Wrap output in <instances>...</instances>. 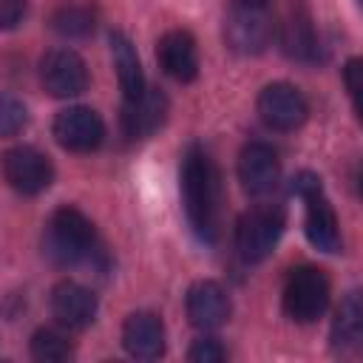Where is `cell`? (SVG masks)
<instances>
[{"mask_svg": "<svg viewBox=\"0 0 363 363\" xmlns=\"http://www.w3.org/2000/svg\"><path fill=\"white\" fill-rule=\"evenodd\" d=\"M303 201H306V238H309V244L318 247L320 252H337L343 244L340 227H337L335 207L323 196V187L303 196Z\"/></svg>", "mask_w": 363, "mask_h": 363, "instance_id": "cell-16", "label": "cell"}, {"mask_svg": "<svg viewBox=\"0 0 363 363\" xmlns=\"http://www.w3.org/2000/svg\"><path fill=\"white\" fill-rule=\"evenodd\" d=\"M40 82L57 99L77 96V94H82L88 88L85 60L71 48H51L40 60Z\"/></svg>", "mask_w": 363, "mask_h": 363, "instance_id": "cell-8", "label": "cell"}, {"mask_svg": "<svg viewBox=\"0 0 363 363\" xmlns=\"http://www.w3.org/2000/svg\"><path fill=\"white\" fill-rule=\"evenodd\" d=\"M241 3H252V6H267V0H241Z\"/></svg>", "mask_w": 363, "mask_h": 363, "instance_id": "cell-27", "label": "cell"}, {"mask_svg": "<svg viewBox=\"0 0 363 363\" xmlns=\"http://www.w3.org/2000/svg\"><path fill=\"white\" fill-rule=\"evenodd\" d=\"M26 17V0H0V31L20 26Z\"/></svg>", "mask_w": 363, "mask_h": 363, "instance_id": "cell-24", "label": "cell"}, {"mask_svg": "<svg viewBox=\"0 0 363 363\" xmlns=\"http://www.w3.org/2000/svg\"><path fill=\"white\" fill-rule=\"evenodd\" d=\"M111 57H113V68H116L125 102L136 99L145 91V74H142V62L136 57L133 43L122 31H111Z\"/></svg>", "mask_w": 363, "mask_h": 363, "instance_id": "cell-18", "label": "cell"}, {"mask_svg": "<svg viewBox=\"0 0 363 363\" xmlns=\"http://www.w3.org/2000/svg\"><path fill=\"white\" fill-rule=\"evenodd\" d=\"M51 28L68 40L85 37L94 31V11L85 3H62L51 14Z\"/></svg>", "mask_w": 363, "mask_h": 363, "instance_id": "cell-20", "label": "cell"}, {"mask_svg": "<svg viewBox=\"0 0 363 363\" xmlns=\"http://www.w3.org/2000/svg\"><path fill=\"white\" fill-rule=\"evenodd\" d=\"M0 170H3V179L9 182V187L23 193V196H37V193L48 190L54 182L51 159L45 153H40L37 147H28V145L9 147L0 156Z\"/></svg>", "mask_w": 363, "mask_h": 363, "instance_id": "cell-6", "label": "cell"}, {"mask_svg": "<svg viewBox=\"0 0 363 363\" xmlns=\"http://www.w3.org/2000/svg\"><path fill=\"white\" fill-rule=\"evenodd\" d=\"M28 349H31V357L43 360V363H62V360H68L74 354L68 337L62 332H57V329H37L31 335Z\"/></svg>", "mask_w": 363, "mask_h": 363, "instance_id": "cell-21", "label": "cell"}, {"mask_svg": "<svg viewBox=\"0 0 363 363\" xmlns=\"http://www.w3.org/2000/svg\"><path fill=\"white\" fill-rule=\"evenodd\" d=\"M54 139L71 153H91L105 139V122L94 108L71 105L54 119Z\"/></svg>", "mask_w": 363, "mask_h": 363, "instance_id": "cell-9", "label": "cell"}, {"mask_svg": "<svg viewBox=\"0 0 363 363\" xmlns=\"http://www.w3.org/2000/svg\"><path fill=\"white\" fill-rule=\"evenodd\" d=\"M51 315L65 329H85L96 318V295L77 281H60L51 289Z\"/></svg>", "mask_w": 363, "mask_h": 363, "instance_id": "cell-11", "label": "cell"}, {"mask_svg": "<svg viewBox=\"0 0 363 363\" xmlns=\"http://www.w3.org/2000/svg\"><path fill=\"white\" fill-rule=\"evenodd\" d=\"M258 116L272 130H295L309 116L306 96L289 82H272L258 94Z\"/></svg>", "mask_w": 363, "mask_h": 363, "instance_id": "cell-7", "label": "cell"}, {"mask_svg": "<svg viewBox=\"0 0 363 363\" xmlns=\"http://www.w3.org/2000/svg\"><path fill=\"white\" fill-rule=\"evenodd\" d=\"M281 48L289 60L315 62L318 60V34L309 11L301 3H292L284 26H281Z\"/></svg>", "mask_w": 363, "mask_h": 363, "instance_id": "cell-17", "label": "cell"}, {"mask_svg": "<svg viewBox=\"0 0 363 363\" xmlns=\"http://www.w3.org/2000/svg\"><path fill=\"white\" fill-rule=\"evenodd\" d=\"M343 82H346V91H349V96H352L354 111H360V60H357V57H352V60L346 62V68H343Z\"/></svg>", "mask_w": 363, "mask_h": 363, "instance_id": "cell-25", "label": "cell"}, {"mask_svg": "<svg viewBox=\"0 0 363 363\" xmlns=\"http://www.w3.org/2000/svg\"><path fill=\"white\" fill-rule=\"evenodd\" d=\"M281 303L289 320L295 323H315L329 306V278L318 267H295L289 269L281 292Z\"/></svg>", "mask_w": 363, "mask_h": 363, "instance_id": "cell-3", "label": "cell"}, {"mask_svg": "<svg viewBox=\"0 0 363 363\" xmlns=\"http://www.w3.org/2000/svg\"><path fill=\"white\" fill-rule=\"evenodd\" d=\"M224 357H227V349L216 337H199L187 352V360L193 363H221Z\"/></svg>", "mask_w": 363, "mask_h": 363, "instance_id": "cell-23", "label": "cell"}, {"mask_svg": "<svg viewBox=\"0 0 363 363\" xmlns=\"http://www.w3.org/2000/svg\"><path fill=\"white\" fill-rule=\"evenodd\" d=\"M122 346L136 360H156L164 352V323L153 312H133L122 326Z\"/></svg>", "mask_w": 363, "mask_h": 363, "instance_id": "cell-14", "label": "cell"}, {"mask_svg": "<svg viewBox=\"0 0 363 363\" xmlns=\"http://www.w3.org/2000/svg\"><path fill=\"white\" fill-rule=\"evenodd\" d=\"M167 116V96L159 88H145L136 99H128L122 108V133L136 142L153 136Z\"/></svg>", "mask_w": 363, "mask_h": 363, "instance_id": "cell-12", "label": "cell"}, {"mask_svg": "<svg viewBox=\"0 0 363 363\" xmlns=\"http://www.w3.org/2000/svg\"><path fill=\"white\" fill-rule=\"evenodd\" d=\"M238 179L250 196H267L278 187L281 162L267 142H250L238 153Z\"/></svg>", "mask_w": 363, "mask_h": 363, "instance_id": "cell-10", "label": "cell"}, {"mask_svg": "<svg viewBox=\"0 0 363 363\" xmlns=\"http://www.w3.org/2000/svg\"><path fill=\"white\" fill-rule=\"evenodd\" d=\"M315 190H320V179H318L315 173H298V176L292 179V193H295L298 199H303V196H309V193H315Z\"/></svg>", "mask_w": 363, "mask_h": 363, "instance_id": "cell-26", "label": "cell"}, {"mask_svg": "<svg viewBox=\"0 0 363 363\" xmlns=\"http://www.w3.org/2000/svg\"><path fill=\"white\" fill-rule=\"evenodd\" d=\"M26 122H28L26 105L11 94H0V139L20 133L26 128Z\"/></svg>", "mask_w": 363, "mask_h": 363, "instance_id": "cell-22", "label": "cell"}, {"mask_svg": "<svg viewBox=\"0 0 363 363\" xmlns=\"http://www.w3.org/2000/svg\"><path fill=\"white\" fill-rule=\"evenodd\" d=\"M284 233V213L272 204H258L247 210L235 224V250L247 264L264 261Z\"/></svg>", "mask_w": 363, "mask_h": 363, "instance_id": "cell-4", "label": "cell"}, {"mask_svg": "<svg viewBox=\"0 0 363 363\" xmlns=\"http://www.w3.org/2000/svg\"><path fill=\"white\" fill-rule=\"evenodd\" d=\"M184 312H187V320L196 329H204V332L207 329H218L230 318V298H227L221 284H216V281H196L187 289Z\"/></svg>", "mask_w": 363, "mask_h": 363, "instance_id": "cell-13", "label": "cell"}, {"mask_svg": "<svg viewBox=\"0 0 363 363\" xmlns=\"http://www.w3.org/2000/svg\"><path fill=\"white\" fill-rule=\"evenodd\" d=\"M182 201L190 230L199 241L213 244L218 235V204H221V176L213 156L201 145H190L182 156Z\"/></svg>", "mask_w": 363, "mask_h": 363, "instance_id": "cell-1", "label": "cell"}, {"mask_svg": "<svg viewBox=\"0 0 363 363\" xmlns=\"http://www.w3.org/2000/svg\"><path fill=\"white\" fill-rule=\"evenodd\" d=\"M156 60H159L162 71L167 77H173L176 82H190L199 74L196 40L182 28H173V31L162 34V40L156 45Z\"/></svg>", "mask_w": 363, "mask_h": 363, "instance_id": "cell-15", "label": "cell"}, {"mask_svg": "<svg viewBox=\"0 0 363 363\" xmlns=\"http://www.w3.org/2000/svg\"><path fill=\"white\" fill-rule=\"evenodd\" d=\"M363 340V306H360V295L349 292L332 320V346L337 352H354Z\"/></svg>", "mask_w": 363, "mask_h": 363, "instance_id": "cell-19", "label": "cell"}, {"mask_svg": "<svg viewBox=\"0 0 363 363\" xmlns=\"http://www.w3.org/2000/svg\"><path fill=\"white\" fill-rule=\"evenodd\" d=\"M43 252L57 267L91 264L94 255L99 252L91 218L82 210L68 207V204L54 210L43 233Z\"/></svg>", "mask_w": 363, "mask_h": 363, "instance_id": "cell-2", "label": "cell"}, {"mask_svg": "<svg viewBox=\"0 0 363 363\" xmlns=\"http://www.w3.org/2000/svg\"><path fill=\"white\" fill-rule=\"evenodd\" d=\"M272 40V17L267 6L235 3L224 17V43L235 54H261Z\"/></svg>", "mask_w": 363, "mask_h": 363, "instance_id": "cell-5", "label": "cell"}]
</instances>
